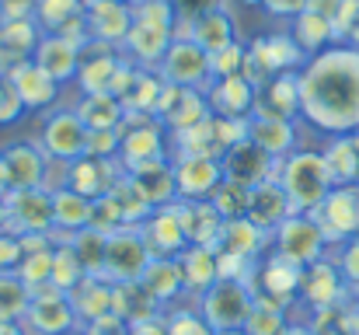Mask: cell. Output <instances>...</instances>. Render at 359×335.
<instances>
[{
  "label": "cell",
  "mask_w": 359,
  "mask_h": 335,
  "mask_svg": "<svg viewBox=\"0 0 359 335\" xmlns=\"http://www.w3.org/2000/svg\"><path fill=\"white\" fill-rule=\"evenodd\" d=\"M84 14V0H35V25L42 32H63Z\"/></svg>",
  "instance_id": "b9f144b4"
},
{
  "label": "cell",
  "mask_w": 359,
  "mask_h": 335,
  "mask_svg": "<svg viewBox=\"0 0 359 335\" xmlns=\"http://www.w3.org/2000/svg\"><path fill=\"white\" fill-rule=\"evenodd\" d=\"M335 265H339L342 280L359 283V237H356V241H346V251H342V258H339Z\"/></svg>",
  "instance_id": "11a10c76"
},
{
  "label": "cell",
  "mask_w": 359,
  "mask_h": 335,
  "mask_svg": "<svg viewBox=\"0 0 359 335\" xmlns=\"http://www.w3.org/2000/svg\"><path fill=\"white\" fill-rule=\"evenodd\" d=\"M21 115H25V105H21V98H18L11 77L0 74V126H14Z\"/></svg>",
  "instance_id": "f907efd6"
},
{
  "label": "cell",
  "mask_w": 359,
  "mask_h": 335,
  "mask_svg": "<svg viewBox=\"0 0 359 335\" xmlns=\"http://www.w3.org/2000/svg\"><path fill=\"white\" fill-rule=\"evenodd\" d=\"M220 168H224V178H231V182H238V185L255 189V185H262V182L276 178L279 161H272L258 143L241 140V143H234V147L220 157Z\"/></svg>",
  "instance_id": "d6986e66"
},
{
  "label": "cell",
  "mask_w": 359,
  "mask_h": 335,
  "mask_svg": "<svg viewBox=\"0 0 359 335\" xmlns=\"http://www.w3.org/2000/svg\"><path fill=\"white\" fill-rule=\"evenodd\" d=\"M140 230H143V241H147L154 258H178L189 248V237H185V227L178 221L175 203L157 206L147 221L140 223Z\"/></svg>",
  "instance_id": "ffe728a7"
},
{
  "label": "cell",
  "mask_w": 359,
  "mask_h": 335,
  "mask_svg": "<svg viewBox=\"0 0 359 335\" xmlns=\"http://www.w3.org/2000/svg\"><path fill=\"white\" fill-rule=\"evenodd\" d=\"M325 248H328V237H325L321 223L314 221V214H293L290 221L279 223L269 234V251L283 255L286 262H293L300 269L321 262Z\"/></svg>",
  "instance_id": "8992f818"
},
{
  "label": "cell",
  "mask_w": 359,
  "mask_h": 335,
  "mask_svg": "<svg viewBox=\"0 0 359 335\" xmlns=\"http://www.w3.org/2000/svg\"><path fill=\"white\" fill-rule=\"evenodd\" d=\"M300 276H304V269L300 265H293V262H286L283 255H276V251H265L262 258H258V269H255V294L262 297V301H269V304H279V308H286L290 301H297V294H300Z\"/></svg>",
  "instance_id": "ac0fdd59"
},
{
  "label": "cell",
  "mask_w": 359,
  "mask_h": 335,
  "mask_svg": "<svg viewBox=\"0 0 359 335\" xmlns=\"http://www.w3.org/2000/svg\"><path fill=\"white\" fill-rule=\"evenodd\" d=\"M175 192L189 203H210L213 192L224 182V168L217 157H196V154H175Z\"/></svg>",
  "instance_id": "2e32d148"
},
{
  "label": "cell",
  "mask_w": 359,
  "mask_h": 335,
  "mask_svg": "<svg viewBox=\"0 0 359 335\" xmlns=\"http://www.w3.org/2000/svg\"><path fill=\"white\" fill-rule=\"evenodd\" d=\"M293 217V206H290V196L283 192V185L276 178L262 182L251 189V203H248V221L255 223L262 234H272L279 223H286Z\"/></svg>",
  "instance_id": "f1b7e54d"
},
{
  "label": "cell",
  "mask_w": 359,
  "mask_h": 335,
  "mask_svg": "<svg viewBox=\"0 0 359 335\" xmlns=\"http://www.w3.org/2000/svg\"><path fill=\"white\" fill-rule=\"evenodd\" d=\"M290 35L297 39V46H300V49H304V56L311 60V56L325 53L328 46H335V21H332L328 14H321V11L307 7L300 18H293Z\"/></svg>",
  "instance_id": "836d02e7"
},
{
  "label": "cell",
  "mask_w": 359,
  "mask_h": 335,
  "mask_svg": "<svg viewBox=\"0 0 359 335\" xmlns=\"http://www.w3.org/2000/svg\"><path fill=\"white\" fill-rule=\"evenodd\" d=\"M339 294H342V272H339L335 262L321 258V262H314V265L304 269L300 294H297L304 304H311V308H332L339 301Z\"/></svg>",
  "instance_id": "1f68e13d"
},
{
  "label": "cell",
  "mask_w": 359,
  "mask_h": 335,
  "mask_svg": "<svg viewBox=\"0 0 359 335\" xmlns=\"http://www.w3.org/2000/svg\"><path fill=\"white\" fill-rule=\"evenodd\" d=\"M335 42L359 49V0H342L335 14Z\"/></svg>",
  "instance_id": "c3c4849f"
},
{
  "label": "cell",
  "mask_w": 359,
  "mask_h": 335,
  "mask_svg": "<svg viewBox=\"0 0 359 335\" xmlns=\"http://www.w3.org/2000/svg\"><path fill=\"white\" fill-rule=\"evenodd\" d=\"M91 4H126V0H84V7H91Z\"/></svg>",
  "instance_id": "91938a15"
},
{
  "label": "cell",
  "mask_w": 359,
  "mask_h": 335,
  "mask_svg": "<svg viewBox=\"0 0 359 335\" xmlns=\"http://www.w3.org/2000/svg\"><path fill=\"white\" fill-rule=\"evenodd\" d=\"M21 258H25L21 237L11 234V230H0V272H18Z\"/></svg>",
  "instance_id": "816d5d0a"
},
{
  "label": "cell",
  "mask_w": 359,
  "mask_h": 335,
  "mask_svg": "<svg viewBox=\"0 0 359 335\" xmlns=\"http://www.w3.org/2000/svg\"><path fill=\"white\" fill-rule=\"evenodd\" d=\"M248 140L258 143L272 161H283L297 150V119H276V115H251L248 119Z\"/></svg>",
  "instance_id": "83f0119b"
},
{
  "label": "cell",
  "mask_w": 359,
  "mask_h": 335,
  "mask_svg": "<svg viewBox=\"0 0 359 335\" xmlns=\"http://www.w3.org/2000/svg\"><path fill=\"white\" fill-rule=\"evenodd\" d=\"M300 119L325 136L359 129V49L328 46L300 67Z\"/></svg>",
  "instance_id": "6da1fadb"
},
{
  "label": "cell",
  "mask_w": 359,
  "mask_h": 335,
  "mask_svg": "<svg viewBox=\"0 0 359 335\" xmlns=\"http://www.w3.org/2000/svg\"><path fill=\"white\" fill-rule=\"evenodd\" d=\"M140 283H143V290L157 301V308L168 304V301H175V297L185 290V283H182V269H178V258H150V265L143 269Z\"/></svg>",
  "instance_id": "8d00e7d4"
},
{
  "label": "cell",
  "mask_w": 359,
  "mask_h": 335,
  "mask_svg": "<svg viewBox=\"0 0 359 335\" xmlns=\"http://www.w3.org/2000/svg\"><path fill=\"white\" fill-rule=\"evenodd\" d=\"M7 230L18 234V237L56 234V223H53V189L7 192Z\"/></svg>",
  "instance_id": "4fadbf2b"
},
{
  "label": "cell",
  "mask_w": 359,
  "mask_h": 335,
  "mask_svg": "<svg viewBox=\"0 0 359 335\" xmlns=\"http://www.w3.org/2000/svg\"><path fill=\"white\" fill-rule=\"evenodd\" d=\"M164 335H217V332L210 329V322H206L199 311L178 308V311H171V315L164 318Z\"/></svg>",
  "instance_id": "bcb514c9"
},
{
  "label": "cell",
  "mask_w": 359,
  "mask_h": 335,
  "mask_svg": "<svg viewBox=\"0 0 359 335\" xmlns=\"http://www.w3.org/2000/svg\"><path fill=\"white\" fill-rule=\"evenodd\" d=\"M49 157L39 143H11L0 150V192L49 189Z\"/></svg>",
  "instance_id": "30bf717a"
},
{
  "label": "cell",
  "mask_w": 359,
  "mask_h": 335,
  "mask_svg": "<svg viewBox=\"0 0 359 335\" xmlns=\"http://www.w3.org/2000/svg\"><path fill=\"white\" fill-rule=\"evenodd\" d=\"M217 335H248L244 329H231V332H217Z\"/></svg>",
  "instance_id": "94428289"
},
{
  "label": "cell",
  "mask_w": 359,
  "mask_h": 335,
  "mask_svg": "<svg viewBox=\"0 0 359 335\" xmlns=\"http://www.w3.org/2000/svg\"><path fill=\"white\" fill-rule=\"evenodd\" d=\"M84 276H88V272L81 269L74 248H70L67 241L56 244V248H53V276H49V287H53V290H63V294H74Z\"/></svg>",
  "instance_id": "7bdbcfd3"
},
{
  "label": "cell",
  "mask_w": 359,
  "mask_h": 335,
  "mask_svg": "<svg viewBox=\"0 0 359 335\" xmlns=\"http://www.w3.org/2000/svg\"><path fill=\"white\" fill-rule=\"evenodd\" d=\"M157 74L164 84H178V88H196V91H206L213 84V67H210V53L203 46H196L192 39L178 35L164 60L157 63Z\"/></svg>",
  "instance_id": "9c48e42d"
},
{
  "label": "cell",
  "mask_w": 359,
  "mask_h": 335,
  "mask_svg": "<svg viewBox=\"0 0 359 335\" xmlns=\"http://www.w3.org/2000/svg\"><path fill=\"white\" fill-rule=\"evenodd\" d=\"M0 230H7V192H0Z\"/></svg>",
  "instance_id": "680465c9"
},
{
  "label": "cell",
  "mask_w": 359,
  "mask_h": 335,
  "mask_svg": "<svg viewBox=\"0 0 359 335\" xmlns=\"http://www.w3.org/2000/svg\"><path fill=\"white\" fill-rule=\"evenodd\" d=\"M35 143L53 164H74L77 157L88 154V126L77 109H53L42 119Z\"/></svg>",
  "instance_id": "52a82bcc"
},
{
  "label": "cell",
  "mask_w": 359,
  "mask_h": 335,
  "mask_svg": "<svg viewBox=\"0 0 359 335\" xmlns=\"http://www.w3.org/2000/svg\"><path fill=\"white\" fill-rule=\"evenodd\" d=\"M349 140H353V143H356V150H359V129H356V133H353V136H349Z\"/></svg>",
  "instance_id": "be15d7a7"
},
{
  "label": "cell",
  "mask_w": 359,
  "mask_h": 335,
  "mask_svg": "<svg viewBox=\"0 0 359 335\" xmlns=\"http://www.w3.org/2000/svg\"><path fill=\"white\" fill-rule=\"evenodd\" d=\"M241 4H248V7H262V0H241Z\"/></svg>",
  "instance_id": "6125c7cd"
},
{
  "label": "cell",
  "mask_w": 359,
  "mask_h": 335,
  "mask_svg": "<svg viewBox=\"0 0 359 335\" xmlns=\"http://www.w3.org/2000/svg\"><path fill=\"white\" fill-rule=\"evenodd\" d=\"M325 164H328V175L335 185H353L359 182V150L349 136H332V143L321 150Z\"/></svg>",
  "instance_id": "f35d334b"
},
{
  "label": "cell",
  "mask_w": 359,
  "mask_h": 335,
  "mask_svg": "<svg viewBox=\"0 0 359 335\" xmlns=\"http://www.w3.org/2000/svg\"><path fill=\"white\" fill-rule=\"evenodd\" d=\"M210 102H206V91H196V88H178V84H164L161 98H157V109L154 119L175 136V133H185L192 126H199L203 119H210Z\"/></svg>",
  "instance_id": "9a60e30c"
},
{
  "label": "cell",
  "mask_w": 359,
  "mask_h": 335,
  "mask_svg": "<svg viewBox=\"0 0 359 335\" xmlns=\"http://www.w3.org/2000/svg\"><path fill=\"white\" fill-rule=\"evenodd\" d=\"M91 199H84V196H77L74 189H67V185H60V189H53V223H56V234L63 230V234H77V230H84V227H91Z\"/></svg>",
  "instance_id": "d590c367"
},
{
  "label": "cell",
  "mask_w": 359,
  "mask_h": 335,
  "mask_svg": "<svg viewBox=\"0 0 359 335\" xmlns=\"http://www.w3.org/2000/svg\"><path fill=\"white\" fill-rule=\"evenodd\" d=\"M74 109L84 119L88 129H122V122H126V109H122V102L112 91L81 95V102H77Z\"/></svg>",
  "instance_id": "74e56055"
},
{
  "label": "cell",
  "mask_w": 359,
  "mask_h": 335,
  "mask_svg": "<svg viewBox=\"0 0 359 335\" xmlns=\"http://www.w3.org/2000/svg\"><path fill=\"white\" fill-rule=\"evenodd\" d=\"M11 84H14V91H18L25 112H53L56 102H60V88H63V84L53 81L35 60L14 67V70H11Z\"/></svg>",
  "instance_id": "44dd1931"
},
{
  "label": "cell",
  "mask_w": 359,
  "mask_h": 335,
  "mask_svg": "<svg viewBox=\"0 0 359 335\" xmlns=\"http://www.w3.org/2000/svg\"><path fill=\"white\" fill-rule=\"evenodd\" d=\"M210 203H213V210H217L224 221H244V217H248V203H251V189L231 182V178H224Z\"/></svg>",
  "instance_id": "ee69618b"
},
{
  "label": "cell",
  "mask_w": 359,
  "mask_h": 335,
  "mask_svg": "<svg viewBox=\"0 0 359 335\" xmlns=\"http://www.w3.org/2000/svg\"><path fill=\"white\" fill-rule=\"evenodd\" d=\"M77 322L81 318H77V308H74L70 294L46 287V290L32 294V304H28V315H25L21 325L35 335H67L77 329Z\"/></svg>",
  "instance_id": "5bb4252c"
},
{
  "label": "cell",
  "mask_w": 359,
  "mask_h": 335,
  "mask_svg": "<svg viewBox=\"0 0 359 335\" xmlns=\"http://www.w3.org/2000/svg\"><path fill=\"white\" fill-rule=\"evenodd\" d=\"M178 269H182V283H185V290L203 297V294L220 280V255H217V248L189 244V248L178 255Z\"/></svg>",
  "instance_id": "4dcf8cb0"
},
{
  "label": "cell",
  "mask_w": 359,
  "mask_h": 335,
  "mask_svg": "<svg viewBox=\"0 0 359 335\" xmlns=\"http://www.w3.org/2000/svg\"><path fill=\"white\" fill-rule=\"evenodd\" d=\"M32 304V287L18 272H0V322H25Z\"/></svg>",
  "instance_id": "60d3db41"
},
{
  "label": "cell",
  "mask_w": 359,
  "mask_h": 335,
  "mask_svg": "<svg viewBox=\"0 0 359 335\" xmlns=\"http://www.w3.org/2000/svg\"><path fill=\"white\" fill-rule=\"evenodd\" d=\"M129 60L122 56L116 46L105 42H84L81 46V70H77V84L81 95H102V91H116L126 74Z\"/></svg>",
  "instance_id": "7c38bea8"
},
{
  "label": "cell",
  "mask_w": 359,
  "mask_h": 335,
  "mask_svg": "<svg viewBox=\"0 0 359 335\" xmlns=\"http://www.w3.org/2000/svg\"><path fill=\"white\" fill-rule=\"evenodd\" d=\"M171 157L168 147V129L154 115H126L119 129V164L122 171L147 164V161H164Z\"/></svg>",
  "instance_id": "ba28073f"
},
{
  "label": "cell",
  "mask_w": 359,
  "mask_h": 335,
  "mask_svg": "<svg viewBox=\"0 0 359 335\" xmlns=\"http://www.w3.org/2000/svg\"><path fill=\"white\" fill-rule=\"evenodd\" d=\"M300 70L276 74L258 84L251 115H276V119H300Z\"/></svg>",
  "instance_id": "603a6c76"
},
{
  "label": "cell",
  "mask_w": 359,
  "mask_h": 335,
  "mask_svg": "<svg viewBox=\"0 0 359 335\" xmlns=\"http://www.w3.org/2000/svg\"><path fill=\"white\" fill-rule=\"evenodd\" d=\"M133 11V28L126 35V60L143 70H157L164 60L168 46L178 39V18L171 0H129Z\"/></svg>",
  "instance_id": "7a4b0ae2"
},
{
  "label": "cell",
  "mask_w": 359,
  "mask_h": 335,
  "mask_svg": "<svg viewBox=\"0 0 359 335\" xmlns=\"http://www.w3.org/2000/svg\"><path fill=\"white\" fill-rule=\"evenodd\" d=\"M84 25H88V39L91 42H105V46H126V35L133 28V11L129 0L126 4H91L84 7Z\"/></svg>",
  "instance_id": "484cf974"
},
{
  "label": "cell",
  "mask_w": 359,
  "mask_h": 335,
  "mask_svg": "<svg viewBox=\"0 0 359 335\" xmlns=\"http://www.w3.org/2000/svg\"><path fill=\"white\" fill-rule=\"evenodd\" d=\"M67 335H88V332H77V329H74V332H67Z\"/></svg>",
  "instance_id": "e7e4bbea"
},
{
  "label": "cell",
  "mask_w": 359,
  "mask_h": 335,
  "mask_svg": "<svg viewBox=\"0 0 359 335\" xmlns=\"http://www.w3.org/2000/svg\"><path fill=\"white\" fill-rule=\"evenodd\" d=\"M35 18V0H0V21H28Z\"/></svg>",
  "instance_id": "9f6ffc18"
},
{
  "label": "cell",
  "mask_w": 359,
  "mask_h": 335,
  "mask_svg": "<svg viewBox=\"0 0 359 335\" xmlns=\"http://www.w3.org/2000/svg\"><path fill=\"white\" fill-rule=\"evenodd\" d=\"M67 244L74 248V255H77V262H81V269H84L88 276H102L109 234H102V230H95V227H84V230H77Z\"/></svg>",
  "instance_id": "ab89813d"
},
{
  "label": "cell",
  "mask_w": 359,
  "mask_h": 335,
  "mask_svg": "<svg viewBox=\"0 0 359 335\" xmlns=\"http://www.w3.org/2000/svg\"><path fill=\"white\" fill-rule=\"evenodd\" d=\"M53 81L67 84V81H77V70H81V46L56 35V32H42L39 46H35V56H32Z\"/></svg>",
  "instance_id": "cb8c5ba5"
},
{
  "label": "cell",
  "mask_w": 359,
  "mask_h": 335,
  "mask_svg": "<svg viewBox=\"0 0 359 335\" xmlns=\"http://www.w3.org/2000/svg\"><path fill=\"white\" fill-rule=\"evenodd\" d=\"M314 221L321 223L328 241H356L359 237V182L353 185H335L328 199L318 206Z\"/></svg>",
  "instance_id": "e0dca14e"
},
{
  "label": "cell",
  "mask_w": 359,
  "mask_h": 335,
  "mask_svg": "<svg viewBox=\"0 0 359 335\" xmlns=\"http://www.w3.org/2000/svg\"><path fill=\"white\" fill-rule=\"evenodd\" d=\"M112 294H116V283H109L105 276H84L81 287L70 294V301L77 308V318L88 325L95 318L112 315Z\"/></svg>",
  "instance_id": "e575fe53"
},
{
  "label": "cell",
  "mask_w": 359,
  "mask_h": 335,
  "mask_svg": "<svg viewBox=\"0 0 359 335\" xmlns=\"http://www.w3.org/2000/svg\"><path fill=\"white\" fill-rule=\"evenodd\" d=\"M178 28H182L178 35L192 39V42L203 46L210 56L238 42V21H234V14H231L227 7H217V11H210V14L189 21V25H178Z\"/></svg>",
  "instance_id": "4316f807"
},
{
  "label": "cell",
  "mask_w": 359,
  "mask_h": 335,
  "mask_svg": "<svg viewBox=\"0 0 359 335\" xmlns=\"http://www.w3.org/2000/svg\"><path fill=\"white\" fill-rule=\"evenodd\" d=\"M244 60H248V46H244V42H234V46L213 53V56H210L213 81H224V77H238V74H244Z\"/></svg>",
  "instance_id": "7dc6e473"
},
{
  "label": "cell",
  "mask_w": 359,
  "mask_h": 335,
  "mask_svg": "<svg viewBox=\"0 0 359 335\" xmlns=\"http://www.w3.org/2000/svg\"><path fill=\"white\" fill-rule=\"evenodd\" d=\"M276 182H279L283 192L290 196L293 214H318V206H321V203L328 199V192L335 189L321 150H300V147H297L290 157L279 161Z\"/></svg>",
  "instance_id": "3957f363"
},
{
  "label": "cell",
  "mask_w": 359,
  "mask_h": 335,
  "mask_svg": "<svg viewBox=\"0 0 359 335\" xmlns=\"http://www.w3.org/2000/svg\"><path fill=\"white\" fill-rule=\"evenodd\" d=\"M126 175H129V182L140 189V196H143L154 210H157V206H168V203L178 199V192H175V164H171V157L136 164V168H129Z\"/></svg>",
  "instance_id": "f546056e"
},
{
  "label": "cell",
  "mask_w": 359,
  "mask_h": 335,
  "mask_svg": "<svg viewBox=\"0 0 359 335\" xmlns=\"http://www.w3.org/2000/svg\"><path fill=\"white\" fill-rule=\"evenodd\" d=\"M262 7L272 14V18H300L307 7H311V0H262Z\"/></svg>",
  "instance_id": "db71d44e"
},
{
  "label": "cell",
  "mask_w": 359,
  "mask_h": 335,
  "mask_svg": "<svg viewBox=\"0 0 359 335\" xmlns=\"http://www.w3.org/2000/svg\"><path fill=\"white\" fill-rule=\"evenodd\" d=\"M307 63L304 49L297 46V39L290 32H265L258 39L248 42V60H244V77L258 88L262 81L276 77V74H290L300 70Z\"/></svg>",
  "instance_id": "5b68a950"
},
{
  "label": "cell",
  "mask_w": 359,
  "mask_h": 335,
  "mask_svg": "<svg viewBox=\"0 0 359 335\" xmlns=\"http://www.w3.org/2000/svg\"><path fill=\"white\" fill-rule=\"evenodd\" d=\"M0 335H25V329L18 322H0Z\"/></svg>",
  "instance_id": "6f0895ef"
},
{
  "label": "cell",
  "mask_w": 359,
  "mask_h": 335,
  "mask_svg": "<svg viewBox=\"0 0 359 335\" xmlns=\"http://www.w3.org/2000/svg\"><path fill=\"white\" fill-rule=\"evenodd\" d=\"M88 154L102 161L119 157V129H88Z\"/></svg>",
  "instance_id": "681fc988"
},
{
  "label": "cell",
  "mask_w": 359,
  "mask_h": 335,
  "mask_svg": "<svg viewBox=\"0 0 359 335\" xmlns=\"http://www.w3.org/2000/svg\"><path fill=\"white\" fill-rule=\"evenodd\" d=\"M244 332L248 335H283L286 332V315H283V308L258 297L255 308H251V318H248Z\"/></svg>",
  "instance_id": "f6af8a7d"
},
{
  "label": "cell",
  "mask_w": 359,
  "mask_h": 335,
  "mask_svg": "<svg viewBox=\"0 0 359 335\" xmlns=\"http://www.w3.org/2000/svg\"><path fill=\"white\" fill-rule=\"evenodd\" d=\"M255 95H258V88H255L244 74L213 81V84L206 88L210 112L220 115V119H251V112H255Z\"/></svg>",
  "instance_id": "d4e9b609"
},
{
  "label": "cell",
  "mask_w": 359,
  "mask_h": 335,
  "mask_svg": "<svg viewBox=\"0 0 359 335\" xmlns=\"http://www.w3.org/2000/svg\"><path fill=\"white\" fill-rule=\"evenodd\" d=\"M171 7H175L178 25H189V21H196V18H203V14L224 7V0H171Z\"/></svg>",
  "instance_id": "f5cc1de1"
},
{
  "label": "cell",
  "mask_w": 359,
  "mask_h": 335,
  "mask_svg": "<svg viewBox=\"0 0 359 335\" xmlns=\"http://www.w3.org/2000/svg\"><path fill=\"white\" fill-rule=\"evenodd\" d=\"M175 210H178V221L185 227V237L189 244H206L213 248L220 230H224V217L213 210V203H189V199H175Z\"/></svg>",
  "instance_id": "d6a6232c"
},
{
  "label": "cell",
  "mask_w": 359,
  "mask_h": 335,
  "mask_svg": "<svg viewBox=\"0 0 359 335\" xmlns=\"http://www.w3.org/2000/svg\"><path fill=\"white\" fill-rule=\"evenodd\" d=\"M255 301H258V294L248 280H217L199 297V315L210 322L213 332H231V329L248 325Z\"/></svg>",
  "instance_id": "277c9868"
},
{
  "label": "cell",
  "mask_w": 359,
  "mask_h": 335,
  "mask_svg": "<svg viewBox=\"0 0 359 335\" xmlns=\"http://www.w3.org/2000/svg\"><path fill=\"white\" fill-rule=\"evenodd\" d=\"M119 175L122 171L112 168V161H102V157L84 154V157H77L74 164H67V171H63V185L74 189L77 196H84V199L95 203V199H102V196L112 192V185H116Z\"/></svg>",
  "instance_id": "7402d4cb"
},
{
  "label": "cell",
  "mask_w": 359,
  "mask_h": 335,
  "mask_svg": "<svg viewBox=\"0 0 359 335\" xmlns=\"http://www.w3.org/2000/svg\"><path fill=\"white\" fill-rule=\"evenodd\" d=\"M150 248L143 241V230L140 227H119L109 234V244H105V269L102 276L109 283H133L143 276V269L150 265Z\"/></svg>",
  "instance_id": "8fae6325"
}]
</instances>
